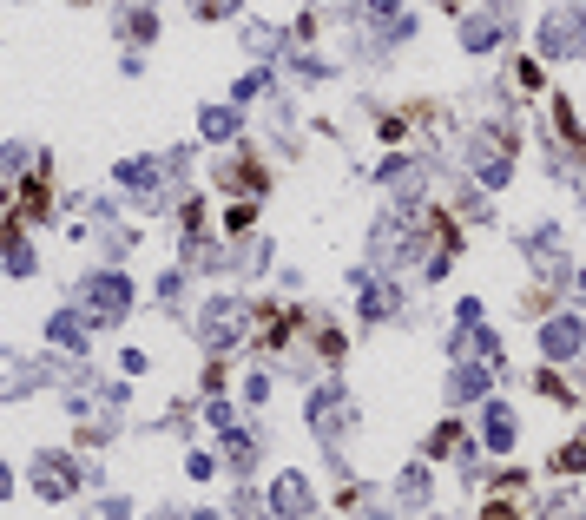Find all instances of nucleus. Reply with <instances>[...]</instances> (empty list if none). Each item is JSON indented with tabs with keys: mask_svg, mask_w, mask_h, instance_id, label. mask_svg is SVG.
Here are the masks:
<instances>
[{
	"mask_svg": "<svg viewBox=\"0 0 586 520\" xmlns=\"http://www.w3.org/2000/svg\"><path fill=\"white\" fill-rule=\"evenodd\" d=\"M580 343H586L580 316H554V323H547V349H554V356H573Z\"/></svg>",
	"mask_w": 586,
	"mask_h": 520,
	"instance_id": "nucleus-1",
	"label": "nucleus"
},
{
	"mask_svg": "<svg viewBox=\"0 0 586 520\" xmlns=\"http://www.w3.org/2000/svg\"><path fill=\"white\" fill-rule=\"evenodd\" d=\"M251 218H257V205H231V218H224V224H231V231H251Z\"/></svg>",
	"mask_w": 586,
	"mask_h": 520,
	"instance_id": "nucleus-2",
	"label": "nucleus"
}]
</instances>
